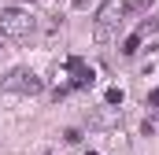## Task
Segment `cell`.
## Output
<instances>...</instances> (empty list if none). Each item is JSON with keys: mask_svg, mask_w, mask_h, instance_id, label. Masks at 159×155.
Here are the masks:
<instances>
[{"mask_svg": "<svg viewBox=\"0 0 159 155\" xmlns=\"http://www.w3.org/2000/svg\"><path fill=\"white\" fill-rule=\"evenodd\" d=\"M122 100H126V92H122L119 85H115V89H107V92H104V104H107V107H115V111H119V107H122Z\"/></svg>", "mask_w": 159, "mask_h": 155, "instance_id": "5b68a950", "label": "cell"}, {"mask_svg": "<svg viewBox=\"0 0 159 155\" xmlns=\"http://www.w3.org/2000/svg\"><path fill=\"white\" fill-rule=\"evenodd\" d=\"M4 89H7V92H19V96H37L41 89H44V81H41L34 70L19 67V70H11V74L4 78Z\"/></svg>", "mask_w": 159, "mask_h": 155, "instance_id": "7a4b0ae2", "label": "cell"}, {"mask_svg": "<svg viewBox=\"0 0 159 155\" xmlns=\"http://www.w3.org/2000/svg\"><path fill=\"white\" fill-rule=\"evenodd\" d=\"M67 78H70V81H67V89H70V92H74V89H89V85L96 81L93 67H89L81 55H70V59H67Z\"/></svg>", "mask_w": 159, "mask_h": 155, "instance_id": "3957f363", "label": "cell"}, {"mask_svg": "<svg viewBox=\"0 0 159 155\" xmlns=\"http://www.w3.org/2000/svg\"><path fill=\"white\" fill-rule=\"evenodd\" d=\"M107 0H78V7H85V11H100Z\"/></svg>", "mask_w": 159, "mask_h": 155, "instance_id": "52a82bcc", "label": "cell"}, {"mask_svg": "<svg viewBox=\"0 0 159 155\" xmlns=\"http://www.w3.org/2000/svg\"><path fill=\"white\" fill-rule=\"evenodd\" d=\"M144 107H148V111H156V115H159V89H152V92L144 96Z\"/></svg>", "mask_w": 159, "mask_h": 155, "instance_id": "8992f818", "label": "cell"}, {"mask_svg": "<svg viewBox=\"0 0 159 155\" xmlns=\"http://www.w3.org/2000/svg\"><path fill=\"white\" fill-rule=\"evenodd\" d=\"M63 140H67V144H78V140H81V129H67Z\"/></svg>", "mask_w": 159, "mask_h": 155, "instance_id": "ba28073f", "label": "cell"}, {"mask_svg": "<svg viewBox=\"0 0 159 155\" xmlns=\"http://www.w3.org/2000/svg\"><path fill=\"white\" fill-rule=\"evenodd\" d=\"M141 41H144V33L137 30V33H129V37L122 41V55H137V48H141Z\"/></svg>", "mask_w": 159, "mask_h": 155, "instance_id": "277c9868", "label": "cell"}, {"mask_svg": "<svg viewBox=\"0 0 159 155\" xmlns=\"http://www.w3.org/2000/svg\"><path fill=\"white\" fill-rule=\"evenodd\" d=\"M34 15L30 11H22V7H0V33L11 41H26L34 33Z\"/></svg>", "mask_w": 159, "mask_h": 155, "instance_id": "6da1fadb", "label": "cell"}]
</instances>
